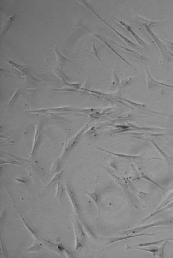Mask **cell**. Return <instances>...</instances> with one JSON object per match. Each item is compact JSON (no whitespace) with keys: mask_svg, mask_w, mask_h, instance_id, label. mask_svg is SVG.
I'll use <instances>...</instances> for the list:
<instances>
[{"mask_svg":"<svg viewBox=\"0 0 173 258\" xmlns=\"http://www.w3.org/2000/svg\"><path fill=\"white\" fill-rule=\"evenodd\" d=\"M168 243V241H166L163 244L162 246L160 248L158 249V252L156 254V256H157L158 257V258L164 257L165 248L167 244Z\"/></svg>","mask_w":173,"mask_h":258,"instance_id":"cell-28","label":"cell"},{"mask_svg":"<svg viewBox=\"0 0 173 258\" xmlns=\"http://www.w3.org/2000/svg\"><path fill=\"white\" fill-rule=\"evenodd\" d=\"M41 249H42V245L39 243H35L32 246L30 247L27 249V252L39 251Z\"/></svg>","mask_w":173,"mask_h":258,"instance_id":"cell-26","label":"cell"},{"mask_svg":"<svg viewBox=\"0 0 173 258\" xmlns=\"http://www.w3.org/2000/svg\"><path fill=\"white\" fill-rule=\"evenodd\" d=\"M141 178H142V179H145V180H148L149 181V182H151V183H152L153 184L155 185L156 186L158 187L159 189H161V190H162V188L160 186L158 185L156 183H155L154 181H153L152 180L150 179V178L148 177L146 175H145L144 174H143V173H141Z\"/></svg>","mask_w":173,"mask_h":258,"instance_id":"cell-30","label":"cell"},{"mask_svg":"<svg viewBox=\"0 0 173 258\" xmlns=\"http://www.w3.org/2000/svg\"><path fill=\"white\" fill-rule=\"evenodd\" d=\"M169 240H173V238H172L170 239H169Z\"/></svg>","mask_w":173,"mask_h":258,"instance_id":"cell-36","label":"cell"},{"mask_svg":"<svg viewBox=\"0 0 173 258\" xmlns=\"http://www.w3.org/2000/svg\"><path fill=\"white\" fill-rule=\"evenodd\" d=\"M66 169V167L64 169V170H63L62 171L59 172L58 174H57L55 175L52 178V179L51 181H50V183H49V184L47 185V187H46V188L45 190H44V192H43L42 194V195H43V194L45 193V192H46V190H48V188H49V187H51L52 185V184H54V183H55V182H57V181H59L61 179L62 177L63 174L65 170Z\"/></svg>","mask_w":173,"mask_h":258,"instance_id":"cell-18","label":"cell"},{"mask_svg":"<svg viewBox=\"0 0 173 258\" xmlns=\"http://www.w3.org/2000/svg\"><path fill=\"white\" fill-rule=\"evenodd\" d=\"M78 236L80 237V239L82 242H83V240H85V233L83 227L82 226V223H80L79 221H78Z\"/></svg>","mask_w":173,"mask_h":258,"instance_id":"cell-24","label":"cell"},{"mask_svg":"<svg viewBox=\"0 0 173 258\" xmlns=\"http://www.w3.org/2000/svg\"><path fill=\"white\" fill-rule=\"evenodd\" d=\"M138 22L141 23L142 25H143L144 27H150L151 26H152L154 24H158L160 22H156V21H150L148 19H146L141 17H138Z\"/></svg>","mask_w":173,"mask_h":258,"instance_id":"cell-19","label":"cell"},{"mask_svg":"<svg viewBox=\"0 0 173 258\" xmlns=\"http://www.w3.org/2000/svg\"><path fill=\"white\" fill-rule=\"evenodd\" d=\"M78 217L79 219L80 220L81 223H82V226L83 227V228L85 231L88 233L89 235L90 236H91L93 238H94L95 239H97V236H96V235L95 234V233L94 232L91 230L89 226L87 224L86 222L83 219L82 217V216L81 215H79Z\"/></svg>","mask_w":173,"mask_h":258,"instance_id":"cell-12","label":"cell"},{"mask_svg":"<svg viewBox=\"0 0 173 258\" xmlns=\"http://www.w3.org/2000/svg\"><path fill=\"white\" fill-rule=\"evenodd\" d=\"M115 20H116V21H117L119 24H121V25L125 28L128 32H129V33H131V36H133V38H134V39L136 40V42H137V43H138L139 45H140L141 47H146L148 46V45L147 43H146V42H145L144 41L141 39L138 35L136 34L135 32L132 30V29H131V26L130 25H128V24H126V23H125L124 21H120V20H118V19H116V18H114Z\"/></svg>","mask_w":173,"mask_h":258,"instance_id":"cell-3","label":"cell"},{"mask_svg":"<svg viewBox=\"0 0 173 258\" xmlns=\"http://www.w3.org/2000/svg\"><path fill=\"white\" fill-rule=\"evenodd\" d=\"M15 180L17 181V182H19V183H21V184H27V181L25 178L22 177L16 178L15 179Z\"/></svg>","mask_w":173,"mask_h":258,"instance_id":"cell-32","label":"cell"},{"mask_svg":"<svg viewBox=\"0 0 173 258\" xmlns=\"http://www.w3.org/2000/svg\"><path fill=\"white\" fill-rule=\"evenodd\" d=\"M72 225L73 227L74 230L75 232V253H76L82 247V244L81 239L78 235L75 225L74 224H72Z\"/></svg>","mask_w":173,"mask_h":258,"instance_id":"cell-21","label":"cell"},{"mask_svg":"<svg viewBox=\"0 0 173 258\" xmlns=\"http://www.w3.org/2000/svg\"><path fill=\"white\" fill-rule=\"evenodd\" d=\"M95 36L96 37V38H97V39H98V40H100V41H101V42H103V43H104V44H105V45H106V46H107V47L109 48H110V49H111V50L112 51H113V52H114V53H115V54H116L117 56L119 57V58H120V59L122 60L123 61H124V62L126 64H128V65H129V66L131 67V68H132L134 69L135 70H136V68H135L134 67H133V66L131 65V64L130 63L128 62V61H127L125 59V58H124L123 57L121 56V55H120L118 53V52H117V51H116V50H115V49H114V48H113V47H112V46H111V45L109 44V42H108V40H107V39H106V38H105V37H103V36H101V35H95Z\"/></svg>","mask_w":173,"mask_h":258,"instance_id":"cell-7","label":"cell"},{"mask_svg":"<svg viewBox=\"0 0 173 258\" xmlns=\"http://www.w3.org/2000/svg\"><path fill=\"white\" fill-rule=\"evenodd\" d=\"M67 193L69 198L70 201L72 205L74 210L75 211L77 215L80 214V206L78 203L76 198L75 196L73 191L72 190L70 186L68 184H67L66 187Z\"/></svg>","mask_w":173,"mask_h":258,"instance_id":"cell-4","label":"cell"},{"mask_svg":"<svg viewBox=\"0 0 173 258\" xmlns=\"http://www.w3.org/2000/svg\"><path fill=\"white\" fill-rule=\"evenodd\" d=\"M167 225H173V218L165 220H161V221L151 223V224L136 227V228L132 229L127 230V231H123L122 233L123 234H138L139 233L144 231V230L148 229L161 226Z\"/></svg>","mask_w":173,"mask_h":258,"instance_id":"cell-1","label":"cell"},{"mask_svg":"<svg viewBox=\"0 0 173 258\" xmlns=\"http://www.w3.org/2000/svg\"><path fill=\"white\" fill-rule=\"evenodd\" d=\"M58 40H57V42H56V44L55 45V48L54 50L55 51V54L57 56L58 60L59 61L61 64H64L65 63L68 62L69 61V60L67 58L65 57L63 55H62L61 52H60L58 48Z\"/></svg>","mask_w":173,"mask_h":258,"instance_id":"cell-16","label":"cell"},{"mask_svg":"<svg viewBox=\"0 0 173 258\" xmlns=\"http://www.w3.org/2000/svg\"><path fill=\"white\" fill-rule=\"evenodd\" d=\"M112 76H113V82H112V87H116L120 85V82H119V78L116 74V71H114L112 72Z\"/></svg>","mask_w":173,"mask_h":258,"instance_id":"cell-27","label":"cell"},{"mask_svg":"<svg viewBox=\"0 0 173 258\" xmlns=\"http://www.w3.org/2000/svg\"><path fill=\"white\" fill-rule=\"evenodd\" d=\"M167 239H164L158 241H156L146 243H143L139 244L138 245H135V246L138 247H146L158 245L164 242L165 241L168 240Z\"/></svg>","mask_w":173,"mask_h":258,"instance_id":"cell-22","label":"cell"},{"mask_svg":"<svg viewBox=\"0 0 173 258\" xmlns=\"http://www.w3.org/2000/svg\"><path fill=\"white\" fill-rule=\"evenodd\" d=\"M127 248L125 250L130 249H135L141 250L144 251L152 253L154 256H155L156 254L157 253L158 251V249H148L142 248L137 247L130 246L127 245L126 246Z\"/></svg>","mask_w":173,"mask_h":258,"instance_id":"cell-23","label":"cell"},{"mask_svg":"<svg viewBox=\"0 0 173 258\" xmlns=\"http://www.w3.org/2000/svg\"><path fill=\"white\" fill-rule=\"evenodd\" d=\"M83 2L85 3V4L83 5L84 6L86 7L87 8L89 9L90 11H91L92 12H93V13H94V15H95L96 17H97V18L100 19V20H101V21L102 22H104L106 25H107V26H108V27H109V28H111V30H113V31H114L118 36H119V37H120L122 40H123V41L125 42L126 44L128 45H129V46H131V47L136 48V49H139V48L138 47V46L137 45L135 44V43L134 42H132L131 40H129V39H128L127 37L123 36L122 34L119 33V32L117 31V30H115L114 28H113V27H112V26H111L110 24H108V23L106 22L105 20H103V19H102V18H101L99 15H98V14L95 12V11H94L93 8H91V6L89 5H88V3L85 2V1H83Z\"/></svg>","mask_w":173,"mask_h":258,"instance_id":"cell-2","label":"cell"},{"mask_svg":"<svg viewBox=\"0 0 173 258\" xmlns=\"http://www.w3.org/2000/svg\"><path fill=\"white\" fill-rule=\"evenodd\" d=\"M100 149L102 150H104V151L108 153H111V154L114 155L115 156L117 157L122 158H125L126 159H138V158H139V157L125 155L124 154L113 153L110 152L106 151V150H103L101 149Z\"/></svg>","mask_w":173,"mask_h":258,"instance_id":"cell-25","label":"cell"},{"mask_svg":"<svg viewBox=\"0 0 173 258\" xmlns=\"http://www.w3.org/2000/svg\"><path fill=\"white\" fill-rule=\"evenodd\" d=\"M64 191L65 188L64 187L62 183L60 180L58 181L57 185V187H56V194H55V197L53 202H54L57 199H58L59 201H61Z\"/></svg>","mask_w":173,"mask_h":258,"instance_id":"cell-14","label":"cell"},{"mask_svg":"<svg viewBox=\"0 0 173 258\" xmlns=\"http://www.w3.org/2000/svg\"><path fill=\"white\" fill-rule=\"evenodd\" d=\"M166 49L168 51L169 53L170 54L171 56L173 58V54L171 52V51H170L169 50H168V49H167V48Z\"/></svg>","mask_w":173,"mask_h":258,"instance_id":"cell-35","label":"cell"},{"mask_svg":"<svg viewBox=\"0 0 173 258\" xmlns=\"http://www.w3.org/2000/svg\"><path fill=\"white\" fill-rule=\"evenodd\" d=\"M19 91H19V90H18L16 91V92H15V95L13 96V97H12V100H11V101L9 102V106H11V105H12V104H13V103H14V101H15V99H16V98H17V97H18V96L19 94Z\"/></svg>","mask_w":173,"mask_h":258,"instance_id":"cell-31","label":"cell"},{"mask_svg":"<svg viewBox=\"0 0 173 258\" xmlns=\"http://www.w3.org/2000/svg\"><path fill=\"white\" fill-rule=\"evenodd\" d=\"M110 42H111V43H112V44L114 45H116V46H117V47H119V48L122 49V50L126 51L127 53L129 54L130 55H131V56L134 57L135 58L140 60L148 61L146 56H145V55H144L139 53V52H137V51H136L134 50H132V49H130V48H127L124 47V46H122V45L118 44V43L113 42V41H110Z\"/></svg>","mask_w":173,"mask_h":258,"instance_id":"cell-5","label":"cell"},{"mask_svg":"<svg viewBox=\"0 0 173 258\" xmlns=\"http://www.w3.org/2000/svg\"><path fill=\"white\" fill-rule=\"evenodd\" d=\"M138 78L137 77H122L120 83V85L122 87H127L133 83L137 80Z\"/></svg>","mask_w":173,"mask_h":258,"instance_id":"cell-15","label":"cell"},{"mask_svg":"<svg viewBox=\"0 0 173 258\" xmlns=\"http://www.w3.org/2000/svg\"><path fill=\"white\" fill-rule=\"evenodd\" d=\"M154 235V234H148V233H140V234H135L131 235L129 236H122V237H115L114 238L111 239L109 242V243H108V245H109L112 244L116 243L118 242L121 241L128 240L129 239L133 238L138 237V236H153Z\"/></svg>","mask_w":173,"mask_h":258,"instance_id":"cell-10","label":"cell"},{"mask_svg":"<svg viewBox=\"0 0 173 258\" xmlns=\"http://www.w3.org/2000/svg\"><path fill=\"white\" fill-rule=\"evenodd\" d=\"M91 41L92 43L93 52H89L88 51V52L91 54L93 55H94V56H95L97 58V59L99 61L101 62V63L102 64L105 66V68L107 69V70H108V71H109L111 74H112V72H111L109 69H108V68L107 67L106 65H105V63H104V62L102 61V60L101 59V58H100V57L99 56L98 52V49H97L95 44V41H94V39H91Z\"/></svg>","mask_w":173,"mask_h":258,"instance_id":"cell-17","label":"cell"},{"mask_svg":"<svg viewBox=\"0 0 173 258\" xmlns=\"http://www.w3.org/2000/svg\"><path fill=\"white\" fill-rule=\"evenodd\" d=\"M54 72L55 73L56 75L63 81L64 84L66 83L68 81H70L71 80V79L65 74V73L62 70L57 69L54 71Z\"/></svg>","mask_w":173,"mask_h":258,"instance_id":"cell-20","label":"cell"},{"mask_svg":"<svg viewBox=\"0 0 173 258\" xmlns=\"http://www.w3.org/2000/svg\"><path fill=\"white\" fill-rule=\"evenodd\" d=\"M162 40H163L164 41H165V42H167V43H168L170 45H171V46H172L173 47V42H168V41H166V40H164V39H162Z\"/></svg>","mask_w":173,"mask_h":258,"instance_id":"cell-34","label":"cell"},{"mask_svg":"<svg viewBox=\"0 0 173 258\" xmlns=\"http://www.w3.org/2000/svg\"><path fill=\"white\" fill-rule=\"evenodd\" d=\"M144 64L145 68V70L147 74V81L148 83V89H151L155 87H158V86H164L166 87H169V88H173V86L169 85L166 84L162 83L159 82L158 81H155L151 75L150 74L149 71H148V69L147 67V66L144 63Z\"/></svg>","mask_w":173,"mask_h":258,"instance_id":"cell-6","label":"cell"},{"mask_svg":"<svg viewBox=\"0 0 173 258\" xmlns=\"http://www.w3.org/2000/svg\"><path fill=\"white\" fill-rule=\"evenodd\" d=\"M85 193L90 197V199L94 202L95 204L96 207L98 208V218L100 217V211H99V207H100V195L98 194L97 193V189L96 188L95 191L93 193H89V192H85Z\"/></svg>","mask_w":173,"mask_h":258,"instance_id":"cell-11","label":"cell"},{"mask_svg":"<svg viewBox=\"0 0 173 258\" xmlns=\"http://www.w3.org/2000/svg\"><path fill=\"white\" fill-rule=\"evenodd\" d=\"M8 61L12 67L17 69L21 73V74L24 75V76H27V77L32 78V79L38 81L36 78L33 77L32 75L30 74V71H29L28 69L22 66V65H20V64H18L16 63L13 62V61L10 60L8 59Z\"/></svg>","mask_w":173,"mask_h":258,"instance_id":"cell-8","label":"cell"},{"mask_svg":"<svg viewBox=\"0 0 173 258\" xmlns=\"http://www.w3.org/2000/svg\"><path fill=\"white\" fill-rule=\"evenodd\" d=\"M144 28L147 33H148V35L152 38L153 40L157 45L159 49H160L162 54H163V48H165V47L164 45L160 41V39H158L156 35L153 32L152 30L151 29L150 27H144Z\"/></svg>","mask_w":173,"mask_h":258,"instance_id":"cell-9","label":"cell"},{"mask_svg":"<svg viewBox=\"0 0 173 258\" xmlns=\"http://www.w3.org/2000/svg\"><path fill=\"white\" fill-rule=\"evenodd\" d=\"M65 253L66 255L67 256L68 258H72V257L73 256L72 255V254L69 251H68V250L66 249H65L64 250Z\"/></svg>","mask_w":173,"mask_h":258,"instance_id":"cell-33","label":"cell"},{"mask_svg":"<svg viewBox=\"0 0 173 258\" xmlns=\"http://www.w3.org/2000/svg\"><path fill=\"white\" fill-rule=\"evenodd\" d=\"M14 19H15V17H14V16H12V17H10V18H9L8 19V20L7 21V22H6L5 24V25L4 26V28H3V29H2V35L3 33H4V32H5V31H6V29H8V27L10 26L11 23L13 22Z\"/></svg>","mask_w":173,"mask_h":258,"instance_id":"cell-29","label":"cell"},{"mask_svg":"<svg viewBox=\"0 0 173 258\" xmlns=\"http://www.w3.org/2000/svg\"><path fill=\"white\" fill-rule=\"evenodd\" d=\"M15 207H16V208H17L18 213H19V214H20V217H21V219H22V220H23L24 224H25V226H26V227H27V228L28 230H29L30 233L32 234V235H33L34 237L36 238H37V239H42V238L40 237V236L35 231L34 229H33V228H32V227H31L29 225L28 223H27L26 220H25V219H24V217L22 216V214H21L20 211L18 209V208H17L16 205H15Z\"/></svg>","mask_w":173,"mask_h":258,"instance_id":"cell-13","label":"cell"}]
</instances>
